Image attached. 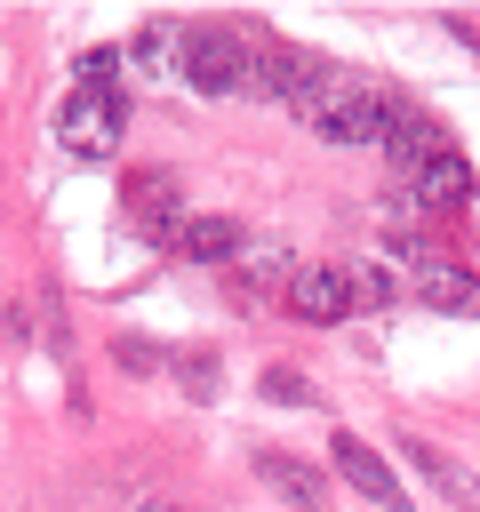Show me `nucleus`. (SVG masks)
Wrapping results in <instances>:
<instances>
[{"instance_id":"obj_1","label":"nucleus","mask_w":480,"mask_h":512,"mask_svg":"<svg viewBox=\"0 0 480 512\" xmlns=\"http://www.w3.org/2000/svg\"><path fill=\"white\" fill-rule=\"evenodd\" d=\"M392 120H400V104H392L384 88H368V80H344V72L328 80L320 104H304V128H312L320 144H384Z\"/></svg>"},{"instance_id":"obj_2","label":"nucleus","mask_w":480,"mask_h":512,"mask_svg":"<svg viewBox=\"0 0 480 512\" xmlns=\"http://www.w3.org/2000/svg\"><path fill=\"white\" fill-rule=\"evenodd\" d=\"M200 96H232V88H248L256 80V48L232 32V24H192L184 32V64H176Z\"/></svg>"},{"instance_id":"obj_3","label":"nucleus","mask_w":480,"mask_h":512,"mask_svg":"<svg viewBox=\"0 0 480 512\" xmlns=\"http://www.w3.org/2000/svg\"><path fill=\"white\" fill-rule=\"evenodd\" d=\"M328 80H336V64L328 56H312V48H296V40H264L256 48V80L248 88H264V96H280V104H320L328 96Z\"/></svg>"},{"instance_id":"obj_4","label":"nucleus","mask_w":480,"mask_h":512,"mask_svg":"<svg viewBox=\"0 0 480 512\" xmlns=\"http://www.w3.org/2000/svg\"><path fill=\"white\" fill-rule=\"evenodd\" d=\"M288 312L312 320V328L352 320V312H360V296H352V264H296V280H288Z\"/></svg>"},{"instance_id":"obj_5","label":"nucleus","mask_w":480,"mask_h":512,"mask_svg":"<svg viewBox=\"0 0 480 512\" xmlns=\"http://www.w3.org/2000/svg\"><path fill=\"white\" fill-rule=\"evenodd\" d=\"M400 200H408V208H424V216L464 208V200H472V160H464L456 144H440V152H432V160H424V168L400 184Z\"/></svg>"},{"instance_id":"obj_6","label":"nucleus","mask_w":480,"mask_h":512,"mask_svg":"<svg viewBox=\"0 0 480 512\" xmlns=\"http://www.w3.org/2000/svg\"><path fill=\"white\" fill-rule=\"evenodd\" d=\"M328 456H336V472H344V480H352L368 504H384V512H408V488H400V472H392V464H384V456H376L360 432H336V448H328Z\"/></svg>"},{"instance_id":"obj_7","label":"nucleus","mask_w":480,"mask_h":512,"mask_svg":"<svg viewBox=\"0 0 480 512\" xmlns=\"http://www.w3.org/2000/svg\"><path fill=\"white\" fill-rule=\"evenodd\" d=\"M64 144L80 160H112V144H120V96H72L64 104Z\"/></svg>"},{"instance_id":"obj_8","label":"nucleus","mask_w":480,"mask_h":512,"mask_svg":"<svg viewBox=\"0 0 480 512\" xmlns=\"http://www.w3.org/2000/svg\"><path fill=\"white\" fill-rule=\"evenodd\" d=\"M400 456H408V464H416V472H424L456 512H480V472H472V464H456L440 440H416V432H408V440H400Z\"/></svg>"},{"instance_id":"obj_9","label":"nucleus","mask_w":480,"mask_h":512,"mask_svg":"<svg viewBox=\"0 0 480 512\" xmlns=\"http://www.w3.org/2000/svg\"><path fill=\"white\" fill-rule=\"evenodd\" d=\"M256 480H264L288 512H328V480H320L304 456H288V448H264V456H256Z\"/></svg>"},{"instance_id":"obj_10","label":"nucleus","mask_w":480,"mask_h":512,"mask_svg":"<svg viewBox=\"0 0 480 512\" xmlns=\"http://www.w3.org/2000/svg\"><path fill=\"white\" fill-rule=\"evenodd\" d=\"M224 272H232V288L256 304V296H272V288H288V280H296V256H288L280 240H256V232H248V240H240V256H232Z\"/></svg>"},{"instance_id":"obj_11","label":"nucleus","mask_w":480,"mask_h":512,"mask_svg":"<svg viewBox=\"0 0 480 512\" xmlns=\"http://www.w3.org/2000/svg\"><path fill=\"white\" fill-rule=\"evenodd\" d=\"M136 232L160 240V248H184V208H176L168 176H144V184H136Z\"/></svg>"},{"instance_id":"obj_12","label":"nucleus","mask_w":480,"mask_h":512,"mask_svg":"<svg viewBox=\"0 0 480 512\" xmlns=\"http://www.w3.org/2000/svg\"><path fill=\"white\" fill-rule=\"evenodd\" d=\"M440 144H448V136H440L424 112H400V120H392V136H384V160H392V168H400V184H408V176H416Z\"/></svg>"},{"instance_id":"obj_13","label":"nucleus","mask_w":480,"mask_h":512,"mask_svg":"<svg viewBox=\"0 0 480 512\" xmlns=\"http://www.w3.org/2000/svg\"><path fill=\"white\" fill-rule=\"evenodd\" d=\"M416 296H424L432 312H480V280H472V272H456L448 256H432V264L416 272Z\"/></svg>"},{"instance_id":"obj_14","label":"nucleus","mask_w":480,"mask_h":512,"mask_svg":"<svg viewBox=\"0 0 480 512\" xmlns=\"http://www.w3.org/2000/svg\"><path fill=\"white\" fill-rule=\"evenodd\" d=\"M240 240H248V232H240L232 216H192L176 256H184V264H232V256H240Z\"/></svg>"},{"instance_id":"obj_15","label":"nucleus","mask_w":480,"mask_h":512,"mask_svg":"<svg viewBox=\"0 0 480 512\" xmlns=\"http://www.w3.org/2000/svg\"><path fill=\"white\" fill-rule=\"evenodd\" d=\"M128 64H136L144 80L176 72V64H184V24H144V32L128 40Z\"/></svg>"},{"instance_id":"obj_16","label":"nucleus","mask_w":480,"mask_h":512,"mask_svg":"<svg viewBox=\"0 0 480 512\" xmlns=\"http://www.w3.org/2000/svg\"><path fill=\"white\" fill-rule=\"evenodd\" d=\"M168 368H176L184 400H216V352H200V344H192V352H176Z\"/></svg>"},{"instance_id":"obj_17","label":"nucleus","mask_w":480,"mask_h":512,"mask_svg":"<svg viewBox=\"0 0 480 512\" xmlns=\"http://www.w3.org/2000/svg\"><path fill=\"white\" fill-rule=\"evenodd\" d=\"M256 392H264L272 408H312V376H296V368H264Z\"/></svg>"},{"instance_id":"obj_18","label":"nucleus","mask_w":480,"mask_h":512,"mask_svg":"<svg viewBox=\"0 0 480 512\" xmlns=\"http://www.w3.org/2000/svg\"><path fill=\"white\" fill-rule=\"evenodd\" d=\"M112 72H120V56L112 48H88L80 56V96H112Z\"/></svg>"},{"instance_id":"obj_19","label":"nucleus","mask_w":480,"mask_h":512,"mask_svg":"<svg viewBox=\"0 0 480 512\" xmlns=\"http://www.w3.org/2000/svg\"><path fill=\"white\" fill-rule=\"evenodd\" d=\"M112 360H120L128 376H144V368H160V344H144V336H120V344H112Z\"/></svg>"},{"instance_id":"obj_20","label":"nucleus","mask_w":480,"mask_h":512,"mask_svg":"<svg viewBox=\"0 0 480 512\" xmlns=\"http://www.w3.org/2000/svg\"><path fill=\"white\" fill-rule=\"evenodd\" d=\"M352 296H360V304H384V296H392V280H384L376 264H352Z\"/></svg>"},{"instance_id":"obj_21","label":"nucleus","mask_w":480,"mask_h":512,"mask_svg":"<svg viewBox=\"0 0 480 512\" xmlns=\"http://www.w3.org/2000/svg\"><path fill=\"white\" fill-rule=\"evenodd\" d=\"M144 512H184V504H144Z\"/></svg>"}]
</instances>
